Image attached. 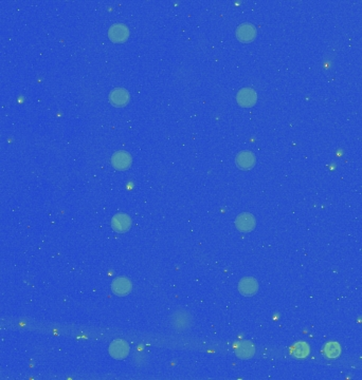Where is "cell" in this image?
I'll return each instance as SVG.
<instances>
[{"label": "cell", "mask_w": 362, "mask_h": 380, "mask_svg": "<svg viewBox=\"0 0 362 380\" xmlns=\"http://www.w3.org/2000/svg\"><path fill=\"white\" fill-rule=\"evenodd\" d=\"M132 226V219L125 214H118L113 216L111 220V227L117 232H126Z\"/></svg>", "instance_id": "cell-9"}, {"label": "cell", "mask_w": 362, "mask_h": 380, "mask_svg": "<svg viewBox=\"0 0 362 380\" xmlns=\"http://www.w3.org/2000/svg\"><path fill=\"white\" fill-rule=\"evenodd\" d=\"M132 282L129 281L127 278L119 277L112 282L111 290L113 294L118 296H126L127 294L131 293L132 291Z\"/></svg>", "instance_id": "cell-11"}, {"label": "cell", "mask_w": 362, "mask_h": 380, "mask_svg": "<svg viewBox=\"0 0 362 380\" xmlns=\"http://www.w3.org/2000/svg\"><path fill=\"white\" fill-rule=\"evenodd\" d=\"M293 353L296 358H305L309 354V346L305 342H298L294 346Z\"/></svg>", "instance_id": "cell-14"}, {"label": "cell", "mask_w": 362, "mask_h": 380, "mask_svg": "<svg viewBox=\"0 0 362 380\" xmlns=\"http://www.w3.org/2000/svg\"><path fill=\"white\" fill-rule=\"evenodd\" d=\"M108 37L113 43H124L129 37V29L124 23H114L108 30Z\"/></svg>", "instance_id": "cell-3"}, {"label": "cell", "mask_w": 362, "mask_h": 380, "mask_svg": "<svg viewBox=\"0 0 362 380\" xmlns=\"http://www.w3.org/2000/svg\"><path fill=\"white\" fill-rule=\"evenodd\" d=\"M129 353V346L124 340H115L109 347L110 356L114 359H124Z\"/></svg>", "instance_id": "cell-7"}, {"label": "cell", "mask_w": 362, "mask_h": 380, "mask_svg": "<svg viewBox=\"0 0 362 380\" xmlns=\"http://www.w3.org/2000/svg\"><path fill=\"white\" fill-rule=\"evenodd\" d=\"M131 100V94L123 88H115L109 93V101L114 107H125Z\"/></svg>", "instance_id": "cell-5"}, {"label": "cell", "mask_w": 362, "mask_h": 380, "mask_svg": "<svg viewBox=\"0 0 362 380\" xmlns=\"http://www.w3.org/2000/svg\"><path fill=\"white\" fill-rule=\"evenodd\" d=\"M236 101L243 108H251L257 101V93L251 88L240 89L236 95Z\"/></svg>", "instance_id": "cell-1"}, {"label": "cell", "mask_w": 362, "mask_h": 380, "mask_svg": "<svg viewBox=\"0 0 362 380\" xmlns=\"http://www.w3.org/2000/svg\"><path fill=\"white\" fill-rule=\"evenodd\" d=\"M255 218L249 213H243L235 219V226L242 232H251L255 228Z\"/></svg>", "instance_id": "cell-4"}, {"label": "cell", "mask_w": 362, "mask_h": 380, "mask_svg": "<svg viewBox=\"0 0 362 380\" xmlns=\"http://www.w3.org/2000/svg\"><path fill=\"white\" fill-rule=\"evenodd\" d=\"M254 352H255L254 346L250 341H242L240 343H238V346L235 350L236 356L240 359H250V358H252L253 355H254Z\"/></svg>", "instance_id": "cell-12"}, {"label": "cell", "mask_w": 362, "mask_h": 380, "mask_svg": "<svg viewBox=\"0 0 362 380\" xmlns=\"http://www.w3.org/2000/svg\"><path fill=\"white\" fill-rule=\"evenodd\" d=\"M235 162H236V165L239 169L250 170L254 167L255 162H256L255 154L252 151H248V150L242 151L237 154Z\"/></svg>", "instance_id": "cell-8"}, {"label": "cell", "mask_w": 362, "mask_h": 380, "mask_svg": "<svg viewBox=\"0 0 362 380\" xmlns=\"http://www.w3.org/2000/svg\"><path fill=\"white\" fill-rule=\"evenodd\" d=\"M324 353L325 355L328 357V358H337L340 353H341V349H340V346L337 343V342H334V341H330L328 342L325 348H324Z\"/></svg>", "instance_id": "cell-13"}, {"label": "cell", "mask_w": 362, "mask_h": 380, "mask_svg": "<svg viewBox=\"0 0 362 380\" xmlns=\"http://www.w3.org/2000/svg\"><path fill=\"white\" fill-rule=\"evenodd\" d=\"M257 31L252 23L245 22L238 25L236 29V37L240 43L248 44L253 42L256 37Z\"/></svg>", "instance_id": "cell-2"}, {"label": "cell", "mask_w": 362, "mask_h": 380, "mask_svg": "<svg viewBox=\"0 0 362 380\" xmlns=\"http://www.w3.org/2000/svg\"><path fill=\"white\" fill-rule=\"evenodd\" d=\"M238 291L242 295H244L246 297L253 296L258 291V283L252 277L243 278L239 281V284H238Z\"/></svg>", "instance_id": "cell-10"}, {"label": "cell", "mask_w": 362, "mask_h": 380, "mask_svg": "<svg viewBox=\"0 0 362 380\" xmlns=\"http://www.w3.org/2000/svg\"><path fill=\"white\" fill-rule=\"evenodd\" d=\"M132 155L126 151L119 150L114 152L111 158V165L117 170H126L132 165Z\"/></svg>", "instance_id": "cell-6"}]
</instances>
